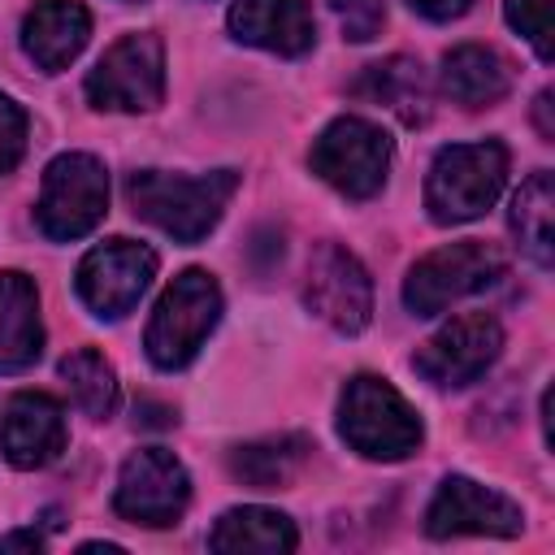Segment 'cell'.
<instances>
[{
	"mask_svg": "<svg viewBox=\"0 0 555 555\" xmlns=\"http://www.w3.org/2000/svg\"><path fill=\"white\" fill-rule=\"evenodd\" d=\"M234 186H238L234 169H212L199 178L143 169L130 178L126 191H130V204L143 221H152L156 230H165L182 243H195L221 221V208L234 195Z\"/></svg>",
	"mask_w": 555,
	"mask_h": 555,
	"instance_id": "obj_1",
	"label": "cell"
},
{
	"mask_svg": "<svg viewBox=\"0 0 555 555\" xmlns=\"http://www.w3.org/2000/svg\"><path fill=\"white\" fill-rule=\"evenodd\" d=\"M507 178V147L486 139V143H451L434 156L429 182H425V204L438 225L473 221L481 217Z\"/></svg>",
	"mask_w": 555,
	"mask_h": 555,
	"instance_id": "obj_2",
	"label": "cell"
},
{
	"mask_svg": "<svg viewBox=\"0 0 555 555\" xmlns=\"http://www.w3.org/2000/svg\"><path fill=\"white\" fill-rule=\"evenodd\" d=\"M338 429L369 460H403L421 447V416L386 377L373 373L347 382L338 403Z\"/></svg>",
	"mask_w": 555,
	"mask_h": 555,
	"instance_id": "obj_3",
	"label": "cell"
},
{
	"mask_svg": "<svg viewBox=\"0 0 555 555\" xmlns=\"http://www.w3.org/2000/svg\"><path fill=\"white\" fill-rule=\"evenodd\" d=\"M221 321V291L204 269H186L160 295L147 321V356L156 369H182Z\"/></svg>",
	"mask_w": 555,
	"mask_h": 555,
	"instance_id": "obj_4",
	"label": "cell"
},
{
	"mask_svg": "<svg viewBox=\"0 0 555 555\" xmlns=\"http://www.w3.org/2000/svg\"><path fill=\"white\" fill-rule=\"evenodd\" d=\"M104 208H108V173L95 156L65 152L48 165L43 191L35 204V221L48 238H56V243L82 238L87 230L100 225Z\"/></svg>",
	"mask_w": 555,
	"mask_h": 555,
	"instance_id": "obj_5",
	"label": "cell"
},
{
	"mask_svg": "<svg viewBox=\"0 0 555 555\" xmlns=\"http://www.w3.org/2000/svg\"><path fill=\"white\" fill-rule=\"evenodd\" d=\"M503 251L494 243L481 238H464V243H447L438 251H429L425 260L412 264L408 282H403V304L416 317H434L442 308H451L455 299L490 286L503 273Z\"/></svg>",
	"mask_w": 555,
	"mask_h": 555,
	"instance_id": "obj_6",
	"label": "cell"
},
{
	"mask_svg": "<svg viewBox=\"0 0 555 555\" xmlns=\"http://www.w3.org/2000/svg\"><path fill=\"white\" fill-rule=\"evenodd\" d=\"M312 169L347 199H369L382 191L390 169V134L364 117H338L312 143Z\"/></svg>",
	"mask_w": 555,
	"mask_h": 555,
	"instance_id": "obj_7",
	"label": "cell"
},
{
	"mask_svg": "<svg viewBox=\"0 0 555 555\" xmlns=\"http://www.w3.org/2000/svg\"><path fill=\"white\" fill-rule=\"evenodd\" d=\"M165 95V48L156 35L117 39L87 74V100L95 108H156Z\"/></svg>",
	"mask_w": 555,
	"mask_h": 555,
	"instance_id": "obj_8",
	"label": "cell"
},
{
	"mask_svg": "<svg viewBox=\"0 0 555 555\" xmlns=\"http://www.w3.org/2000/svg\"><path fill=\"white\" fill-rule=\"evenodd\" d=\"M186 499H191V477L178 464V455L165 447H147L121 464L113 507H117V516H126L134 525L160 529L182 516Z\"/></svg>",
	"mask_w": 555,
	"mask_h": 555,
	"instance_id": "obj_9",
	"label": "cell"
},
{
	"mask_svg": "<svg viewBox=\"0 0 555 555\" xmlns=\"http://www.w3.org/2000/svg\"><path fill=\"white\" fill-rule=\"evenodd\" d=\"M304 304L338 334H360L373 317V282L351 251H343L338 243H321L308 260Z\"/></svg>",
	"mask_w": 555,
	"mask_h": 555,
	"instance_id": "obj_10",
	"label": "cell"
},
{
	"mask_svg": "<svg viewBox=\"0 0 555 555\" xmlns=\"http://www.w3.org/2000/svg\"><path fill=\"white\" fill-rule=\"evenodd\" d=\"M499 347H503V330L494 317L486 312H464L455 321H447L416 356H412V369L429 382V386H468L477 382L494 360H499Z\"/></svg>",
	"mask_w": 555,
	"mask_h": 555,
	"instance_id": "obj_11",
	"label": "cell"
},
{
	"mask_svg": "<svg viewBox=\"0 0 555 555\" xmlns=\"http://www.w3.org/2000/svg\"><path fill=\"white\" fill-rule=\"evenodd\" d=\"M156 273V251L130 238L100 243L78 264V295L95 317H121L139 304Z\"/></svg>",
	"mask_w": 555,
	"mask_h": 555,
	"instance_id": "obj_12",
	"label": "cell"
},
{
	"mask_svg": "<svg viewBox=\"0 0 555 555\" xmlns=\"http://www.w3.org/2000/svg\"><path fill=\"white\" fill-rule=\"evenodd\" d=\"M520 529H525V512L507 494H499V490H490L473 477H447L438 486L429 512H425V533L429 538H455V533L516 538Z\"/></svg>",
	"mask_w": 555,
	"mask_h": 555,
	"instance_id": "obj_13",
	"label": "cell"
},
{
	"mask_svg": "<svg viewBox=\"0 0 555 555\" xmlns=\"http://www.w3.org/2000/svg\"><path fill=\"white\" fill-rule=\"evenodd\" d=\"M65 447V412L43 390H17L0 408V451L13 468H43Z\"/></svg>",
	"mask_w": 555,
	"mask_h": 555,
	"instance_id": "obj_14",
	"label": "cell"
},
{
	"mask_svg": "<svg viewBox=\"0 0 555 555\" xmlns=\"http://www.w3.org/2000/svg\"><path fill=\"white\" fill-rule=\"evenodd\" d=\"M230 30L234 39L278 52V56H299L317 39L308 0H238L230 9Z\"/></svg>",
	"mask_w": 555,
	"mask_h": 555,
	"instance_id": "obj_15",
	"label": "cell"
},
{
	"mask_svg": "<svg viewBox=\"0 0 555 555\" xmlns=\"http://www.w3.org/2000/svg\"><path fill=\"white\" fill-rule=\"evenodd\" d=\"M87 35H91V13L78 0H39L22 22V48L48 74L65 69L82 52Z\"/></svg>",
	"mask_w": 555,
	"mask_h": 555,
	"instance_id": "obj_16",
	"label": "cell"
},
{
	"mask_svg": "<svg viewBox=\"0 0 555 555\" xmlns=\"http://www.w3.org/2000/svg\"><path fill=\"white\" fill-rule=\"evenodd\" d=\"M360 100L369 104H382L386 113H395L403 126H425L429 113H434V91H429V78L421 69V61L412 56H390V61H377L369 65L356 87H351Z\"/></svg>",
	"mask_w": 555,
	"mask_h": 555,
	"instance_id": "obj_17",
	"label": "cell"
},
{
	"mask_svg": "<svg viewBox=\"0 0 555 555\" xmlns=\"http://www.w3.org/2000/svg\"><path fill=\"white\" fill-rule=\"evenodd\" d=\"M43 351L39 295L35 282L17 269L0 273V373H22Z\"/></svg>",
	"mask_w": 555,
	"mask_h": 555,
	"instance_id": "obj_18",
	"label": "cell"
},
{
	"mask_svg": "<svg viewBox=\"0 0 555 555\" xmlns=\"http://www.w3.org/2000/svg\"><path fill=\"white\" fill-rule=\"evenodd\" d=\"M442 91L464 108H486L512 91V69L494 48L464 43L442 61Z\"/></svg>",
	"mask_w": 555,
	"mask_h": 555,
	"instance_id": "obj_19",
	"label": "cell"
},
{
	"mask_svg": "<svg viewBox=\"0 0 555 555\" xmlns=\"http://www.w3.org/2000/svg\"><path fill=\"white\" fill-rule=\"evenodd\" d=\"M295 525L282 512L269 507H234L217 520L208 546L212 551H243V555H278V551H295Z\"/></svg>",
	"mask_w": 555,
	"mask_h": 555,
	"instance_id": "obj_20",
	"label": "cell"
},
{
	"mask_svg": "<svg viewBox=\"0 0 555 555\" xmlns=\"http://www.w3.org/2000/svg\"><path fill=\"white\" fill-rule=\"evenodd\" d=\"M304 460H308V438L304 434H278V438H260V442H247V447L230 451L234 477L243 486H251V490L286 486L299 473Z\"/></svg>",
	"mask_w": 555,
	"mask_h": 555,
	"instance_id": "obj_21",
	"label": "cell"
},
{
	"mask_svg": "<svg viewBox=\"0 0 555 555\" xmlns=\"http://www.w3.org/2000/svg\"><path fill=\"white\" fill-rule=\"evenodd\" d=\"M512 230L516 243L538 260L551 264L555 256V178L546 169H538L512 199Z\"/></svg>",
	"mask_w": 555,
	"mask_h": 555,
	"instance_id": "obj_22",
	"label": "cell"
},
{
	"mask_svg": "<svg viewBox=\"0 0 555 555\" xmlns=\"http://www.w3.org/2000/svg\"><path fill=\"white\" fill-rule=\"evenodd\" d=\"M61 377L69 382V395L87 416H108L117 408V373L100 351L82 347V351L65 356L61 360Z\"/></svg>",
	"mask_w": 555,
	"mask_h": 555,
	"instance_id": "obj_23",
	"label": "cell"
},
{
	"mask_svg": "<svg viewBox=\"0 0 555 555\" xmlns=\"http://www.w3.org/2000/svg\"><path fill=\"white\" fill-rule=\"evenodd\" d=\"M507 22L533 43L542 61H551V0H507Z\"/></svg>",
	"mask_w": 555,
	"mask_h": 555,
	"instance_id": "obj_24",
	"label": "cell"
},
{
	"mask_svg": "<svg viewBox=\"0 0 555 555\" xmlns=\"http://www.w3.org/2000/svg\"><path fill=\"white\" fill-rule=\"evenodd\" d=\"M330 9L338 13L343 22V35L351 43H369L382 35V22H386V0H330Z\"/></svg>",
	"mask_w": 555,
	"mask_h": 555,
	"instance_id": "obj_25",
	"label": "cell"
},
{
	"mask_svg": "<svg viewBox=\"0 0 555 555\" xmlns=\"http://www.w3.org/2000/svg\"><path fill=\"white\" fill-rule=\"evenodd\" d=\"M22 147H26V113L9 95H0V173H9L22 160Z\"/></svg>",
	"mask_w": 555,
	"mask_h": 555,
	"instance_id": "obj_26",
	"label": "cell"
},
{
	"mask_svg": "<svg viewBox=\"0 0 555 555\" xmlns=\"http://www.w3.org/2000/svg\"><path fill=\"white\" fill-rule=\"evenodd\" d=\"M416 13H425V17H434V22H451V17H460L473 0H408Z\"/></svg>",
	"mask_w": 555,
	"mask_h": 555,
	"instance_id": "obj_27",
	"label": "cell"
},
{
	"mask_svg": "<svg viewBox=\"0 0 555 555\" xmlns=\"http://www.w3.org/2000/svg\"><path fill=\"white\" fill-rule=\"evenodd\" d=\"M0 551H43V533H35V529L4 533V538H0Z\"/></svg>",
	"mask_w": 555,
	"mask_h": 555,
	"instance_id": "obj_28",
	"label": "cell"
},
{
	"mask_svg": "<svg viewBox=\"0 0 555 555\" xmlns=\"http://www.w3.org/2000/svg\"><path fill=\"white\" fill-rule=\"evenodd\" d=\"M546 108H551V91H542V95H538V126H542V134L551 139V134H555V126H551V117H546Z\"/></svg>",
	"mask_w": 555,
	"mask_h": 555,
	"instance_id": "obj_29",
	"label": "cell"
}]
</instances>
